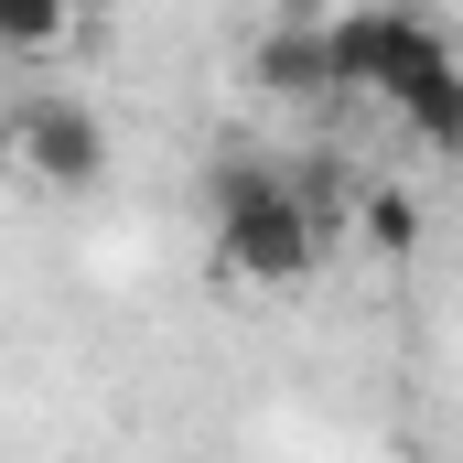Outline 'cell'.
I'll list each match as a JSON object with an SVG mask.
<instances>
[{
    "instance_id": "cell-8",
    "label": "cell",
    "mask_w": 463,
    "mask_h": 463,
    "mask_svg": "<svg viewBox=\"0 0 463 463\" xmlns=\"http://www.w3.org/2000/svg\"><path fill=\"white\" fill-rule=\"evenodd\" d=\"M366 237H377V259H410V248H420V205L377 184V194H366Z\"/></svg>"
},
{
    "instance_id": "cell-3",
    "label": "cell",
    "mask_w": 463,
    "mask_h": 463,
    "mask_svg": "<svg viewBox=\"0 0 463 463\" xmlns=\"http://www.w3.org/2000/svg\"><path fill=\"white\" fill-rule=\"evenodd\" d=\"M11 162L43 194H98L109 184V118L87 98H22L11 109Z\"/></svg>"
},
{
    "instance_id": "cell-7",
    "label": "cell",
    "mask_w": 463,
    "mask_h": 463,
    "mask_svg": "<svg viewBox=\"0 0 463 463\" xmlns=\"http://www.w3.org/2000/svg\"><path fill=\"white\" fill-rule=\"evenodd\" d=\"M259 194H280V162H259V151H216V162H205V205H216V216L259 205Z\"/></svg>"
},
{
    "instance_id": "cell-6",
    "label": "cell",
    "mask_w": 463,
    "mask_h": 463,
    "mask_svg": "<svg viewBox=\"0 0 463 463\" xmlns=\"http://www.w3.org/2000/svg\"><path fill=\"white\" fill-rule=\"evenodd\" d=\"M76 33V0H0V54H54Z\"/></svg>"
},
{
    "instance_id": "cell-1",
    "label": "cell",
    "mask_w": 463,
    "mask_h": 463,
    "mask_svg": "<svg viewBox=\"0 0 463 463\" xmlns=\"http://www.w3.org/2000/svg\"><path fill=\"white\" fill-rule=\"evenodd\" d=\"M431 54H453L442 43V22L431 11H410V0H366L345 22H324V65H335V98H388L399 76H420Z\"/></svg>"
},
{
    "instance_id": "cell-5",
    "label": "cell",
    "mask_w": 463,
    "mask_h": 463,
    "mask_svg": "<svg viewBox=\"0 0 463 463\" xmlns=\"http://www.w3.org/2000/svg\"><path fill=\"white\" fill-rule=\"evenodd\" d=\"M388 109L410 140H431V151H463V54H431L420 76H399L388 87Z\"/></svg>"
},
{
    "instance_id": "cell-2",
    "label": "cell",
    "mask_w": 463,
    "mask_h": 463,
    "mask_svg": "<svg viewBox=\"0 0 463 463\" xmlns=\"http://www.w3.org/2000/svg\"><path fill=\"white\" fill-rule=\"evenodd\" d=\"M324 216L291 194V173H280V194H259V205H237L216 216V259H227V280H259V291H302L313 269H324Z\"/></svg>"
},
{
    "instance_id": "cell-4",
    "label": "cell",
    "mask_w": 463,
    "mask_h": 463,
    "mask_svg": "<svg viewBox=\"0 0 463 463\" xmlns=\"http://www.w3.org/2000/svg\"><path fill=\"white\" fill-rule=\"evenodd\" d=\"M248 87L280 98V109H324L335 98V65H324V11H280L259 43H248Z\"/></svg>"
}]
</instances>
